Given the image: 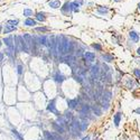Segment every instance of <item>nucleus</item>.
<instances>
[{"instance_id":"nucleus-1","label":"nucleus","mask_w":140,"mask_h":140,"mask_svg":"<svg viewBox=\"0 0 140 140\" xmlns=\"http://www.w3.org/2000/svg\"><path fill=\"white\" fill-rule=\"evenodd\" d=\"M15 47L18 52H29L26 44L24 36H16L15 37Z\"/></svg>"},{"instance_id":"nucleus-2","label":"nucleus","mask_w":140,"mask_h":140,"mask_svg":"<svg viewBox=\"0 0 140 140\" xmlns=\"http://www.w3.org/2000/svg\"><path fill=\"white\" fill-rule=\"evenodd\" d=\"M72 50V43L69 42L67 38L62 36V48H61V54L62 55H67L71 53Z\"/></svg>"},{"instance_id":"nucleus-3","label":"nucleus","mask_w":140,"mask_h":140,"mask_svg":"<svg viewBox=\"0 0 140 140\" xmlns=\"http://www.w3.org/2000/svg\"><path fill=\"white\" fill-rule=\"evenodd\" d=\"M24 39H25L26 44H27V47H28V49H29V52H30V50H33L34 46H35V44H36L35 39L31 37L29 34H25V35H24Z\"/></svg>"},{"instance_id":"nucleus-4","label":"nucleus","mask_w":140,"mask_h":140,"mask_svg":"<svg viewBox=\"0 0 140 140\" xmlns=\"http://www.w3.org/2000/svg\"><path fill=\"white\" fill-rule=\"evenodd\" d=\"M4 43H5V45H6V46L11 50V52H13L14 49H16L13 36H8V37H5V38H4Z\"/></svg>"},{"instance_id":"nucleus-5","label":"nucleus","mask_w":140,"mask_h":140,"mask_svg":"<svg viewBox=\"0 0 140 140\" xmlns=\"http://www.w3.org/2000/svg\"><path fill=\"white\" fill-rule=\"evenodd\" d=\"M55 103H56V99H53L52 101H49V103H48V105H47V111H50V112H53L54 114H56L57 117H58L59 112L56 110V105H55Z\"/></svg>"},{"instance_id":"nucleus-6","label":"nucleus","mask_w":140,"mask_h":140,"mask_svg":"<svg viewBox=\"0 0 140 140\" xmlns=\"http://www.w3.org/2000/svg\"><path fill=\"white\" fill-rule=\"evenodd\" d=\"M61 10H62V13L64 14V15H67V16H68L69 13L72 11V9H71V2L66 1V2L64 4V6L61 7Z\"/></svg>"},{"instance_id":"nucleus-7","label":"nucleus","mask_w":140,"mask_h":140,"mask_svg":"<svg viewBox=\"0 0 140 140\" xmlns=\"http://www.w3.org/2000/svg\"><path fill=\"white\" fill-rule=\"evenodd\" d=\"M63 62L65 63V64H67V65H69L71 67H73V65L76 63L75 61V57H73V56H68V57H65L64 59H63Z\"/></svg>"},{"instance_id":"nucleus-8","label":"nucleus","mask_w":140,"mask_h":140,"mask_svg":"<svg viewBox=\"0 0 140 140\" xmlns=\"http://www.w3.org/2000/svg\"><path fill=\"white\" fill-rule=\"evenodd\" d=\"M84 57H85V59L88 62L92 63V62H94V59H95V54H94V53H91V52H85L84 53Z\"/></svg>"},{"instance_id":"nucleus-9","label":"nucleus","mask_w":140,"mask_h":140,"mask_svg":"<svg viewBox=\"0 0 140 140\" xmlns=\"http://www.w3.org/2000/svg\"><path fill=\"white\" fill-rule=\"evenodd\" d=\"M129 37H130V39H131L133 43H138L139 42V35H138V33H137V31L131 30L129 33Z\"/></svg>"},{"instance_id":"nucleus-10","label":"nucleus","mask_w":140,"mask_h":140,"mask_svg":"<svg viewBox=\"0 0 140 140\" xmlns=\"http://www.w3.org/2000/svg\"><path fill=\"white\" fill-rule=\"evenodd\" d=\"M48 5H49V7L53 8V9H57L62 6V4H61L59 0H50V1L48 2Z\"/></svg>"},{"instance_id":"nucleus-11","label":"nucleus","mask_w":140,"mask_h":140,"mask_svg":"<svg viewBox=\"0 0 140 140\" xmlns=\"http://www.w3.org/2000/svg\"><path fill=\"white\" fill-rule=\"evenodd\" d=\"M67 104H68V108H71V109H78L79 100H78V99H73V100H68V101H67Z\"/></svg>"},{"instance_id":"nucleus-12","label":"nucleus","mask_w":140,"mask_h":140,"mask_svg":"<svg viewBox=\"0 0 140 140\" xmlns=\"http://www.w3.org/2000/svg\"><path fill=\"white\" fill-rule=\"evenodd\" d=\"M17 29V27L16 26H14V25H6L5 26V28H4V34H9V33H11V31H15Z\"/></svg>"},{"instance_id":"nucleus-13","label":"nucleus","mask_w":140,"mask_h":140,"mask_svg":"<svg viewBox=\"0 0 140 140\" xmlns=\"http://www.w3.org/2000/svg\"><path fill=\"white\" fill-rule=\"evenodd\" d=\"M71 9H72V11H74V13H79L80 11V4L78 1L71 2Z\"/></svg>"},{"instance_id":"nucleus-14","label":"nucleus","mask_w":140,"mask_h":140,"mask_svg":"<svg viewBox=\"0 0 140 140\" xmlns=\"http://www.w3.org/2000/svg\"><path fill=\"white\" fill-rule=\"evenodd\" d=\"M100 73V68H99L98 65H93L92 67H91V74H92V76H98V74Z\"/></svg>"},{"instance_id":"nucleus-15","label":"nucleus","mask_w":140,"mask_h":140,"mask_svg":"<svg viewBox=\"0 0 140 140\" xmlns=\"http://www.w3.org/2000/svg\"><path fill=\"white\" fill-rule=\"evenodd\" d=\"M81 110H80V112H81V114H88V112L91 110V107L89 104H83V105H81Z\"/></svg>"},{"instance_id":"nucleus-16","label":"nucleus","mask_w":140,"mask_h":140,"mask_svg":"<svg viewBox=\"0 0 140 140\" xmlns=\"http://www.w3.org/2000/svg\"><path fill=\"white\" fill-rule=\"evenodd\" d=\"M54 80L57 82V83H62V82L65 80V76L62 75L61 73H58V72H57V73L54 75Z\"/></svg>"},{"instance_id":"nucleus-17","label":"nucleus","mask_w":140,"mask_h":140,"mask_svg":"<svg viewBox=\"0 0 140 140\" xmlns=\"http://www.w3.org/2000/svg\"><path fill=\"white\" fill-rule=\"evenodd\" d=\"M53 128H54V129L56 130L57 132H59V133H64V128H63L59 123H56V122H54V123H53Z\"/></svg>"},{"instance_id":"nucleus-18","label":"nucleus","mask_w":140,"mask_h":140,"mask_svg":"<svg viewBox=\"0 0 140 140\" xmlns=\"http://www.w3.org/2000/svg\"><path fill=\"white\" fill-rule=\"evenodd\" d=\"M44 137H45V140H56L55 134L50 133L49 131H44Z\"/></svg>"},{"instance_id":"nucleus-19","label":"nucleus","mask_w":140,"mask_h":140,"mask_svg":"<svg viewBox=\"0 0 140 140\" xmlns=\"http://www.w3.org/2000/svg\"><path fill=\"white\" fill-rule=\"evenodd\" d=\"M25 24L26 26H30V27H34V26L36 25V20H34V19H31V18H29V17H28L27 19H26L25 20Z\"/></svg>"},{"instance_id":"nucleus-20","label":"nucleus","mask_w":140,"mask_h":140,"mask_svg":"<svg viewBox=\"0 0 140 140\" xmlns=\"http://www.w3.org/2000/svg\"><path fill=\"white\" fill-rule=\"evenodd\" d=\"M111 92L110 91H105L104 93L102 94V96H103V101H107V102H109V101L111 100Z\"/></svg>"},{"instance_id":"nucleus-21","label":"nucleus","mask_w":140,"mask_h":140,"mask_svg":"<svg viewBox=\"0 0 140 140\" xmlns=\"http://www.w3.org/2000/svg\"><path fill=\"white\" fill-rule=\"evenodd\" d=\"M98 13L100 14V15H105V14L109 13V9H108L107 7H102V6H100V7H99V9H98Z\"/></svg>"},{"instance_id":"nucleus-22","label":"nucleus","mask_w":140,"mask_h":140,"mask_svg":"<svg viewBox=\"0 0 140 140\" xmlns=\"http://www.w3.org/2000/svg\"><path fill=\"white\" fill-rule=\"evenodd\" d=\"M36 19L39 21H45L46 20V17H45V14L44 13H37L36 14Z\"/></svg>"},{"instance_id":"nucleus-23","label":"nucleus","mask_w":140,"mask_h":140,"mask_svg":"<svg viewBox=\"0 0 140 140\" xmlns=\"http://www.w3.org/2000/svg\"><path fill=\"white\" fill-rule=\"evenodd\" d=\"M120 120H121V113H115V115H114V125L115 127H118L120 123Z\"/></svg>"},{"instance_id":"nucleus-24","label":"nucleus","mask_w":140,"mask_h":140,"mask_svg":"<svg viewBox=\"0 0 140 140\" xmlns=\"http://www.w3.org/2000/svg\"><path fill=\"white\" fill-rule=\"evenodd\" d=\"M91 109H92V111L95 113L96 115H101V114H102V111H101V109H100V107H99V105H93Z\"/></svg>"},{"instance_id":"nucleus-25","label":"nucleus","mask_w":140,"mask_h":140,"mask_svg":"<svg viewBox=\"0 0 140 140\" xmlns=\"http://www.w3.org/2000/svg\"><path fill=\"white\" fill-rule=\"evenodd\" d=\"M80 125H81V130L84 131V130H86V128L89 127V121L88 120H83V121L80 122Z\"/></svg>"},{"instance_id":"nucleus-26","label":"nucleus","mask_w":140,"mask_h":140,"mask_svg":"<svg viewBox=\"0 0 140 140\" xmlns=\"http://www.w3.org/2000/svg\"><path fill=\"white\" fill-rule=\"evenodd\" d=\"M64 118L67 120V122H72V120H73V115H72V113L68 112V111H66V112H65Z\"/></svg>"},{"instance_id":"nucleus-27","label":"nucleus","mask_w":140,"mask_h":140,"mask_svg":"<svg viewBox=\"0 0 140 140\" xmlns=\"http://www.w3.org/2000/svg\"><path fill=\"white\" fill-rule=\"evenodd\" d=\"M102 58L104 59L105 62H108V63H110V62H112V59H113V57L111 56V55L109 54H103L102 55Z\"/></svg>"},{"instance_id":"nucleus-28","label":"nucleus","mask_w":140,"mask_h":140,"mask_svg":"<svg viewBox=\"0 0 140 140\" xmlns=\"http://www.w3.org/2000/svg\"><path fill=\"white\" fill-rule=\"evenodd\" d=\"M74 80H75L76 82H79V83H83V78H82L79 73L78 74H74Z\"/></svg>"},{"instance_id":"nucleus-29","label":"nucleus","mask_w":140,"mask_h":140,"mask_svg":"<svg viewBox=\"0 0 140 140\" xmlns=\"http://www.w3.org/2000/svg\"><path fill=\"white\" fill-rule=\"evenodd\" d=\"M24 16L25 17H29V16H33V10H31V9H25V10H24Z\"/></svg>"},{"instance_id":"nucleus-30","label":"nucleus","mask_w":140,"mask_h":140,"mask_svg":"<svg viewBox=\"0 0 140 140\" xmlns=\"http://www.w3.org/2000/svg\"><path fill=\"white\" fill-rule=\"evenodd\" d=\"M36 31H39V33H46V31H48V28L47 27H37L35 28Z\"/></svg>"},{"instance_id":"nucleus-31","label":"nucleus","mask_w":140,"mask_h":140,"mask_svg":"<svg viewBox=\"0 0 140 140\" xmlns=\"http://www.w3.org/2000/svg\"><path fill=\"white\" fill-rule=\"evenodd\" d=\"M8 24L16 26V25H18V24H19V20H18V19H15V20H8Z\"/></svg>"},{"instance_id":"nucleus-32","label":"nucleus","mask_w":140,"mask_h":140,"mask_svg":"<svg viewBox=\"0 0 140 140\" xmlns=\"http://www.w3.org/2000/svg\"><path fill=\"white\" fill-rule=\"evenodd\" d=\"M13 133L15 134V136H16V137H17V138H18L19 140H24V138H23V137H21L20 134L18 133V131H16V130H13Z\"/></svg>"},{"instance_id":"nucleus-33","label":"nucleus","mask_w":140,"mask_h":140,"mask_svg":"<svg viewBox=\"0 0 140 140\" xmlns=\"http://www.w3.org/2000/svg\"><path fill=\"white\" fill-rule=\"evenodd\" d=\"M92 47H93V48H95L96 50H101V49H102V47H101V45H100V44H93V45H92Z\"/></svg>"},{"instance_id":"nucleus-34","label":"nucleus","mask_w":140,"mask_h":140,"mask_svg":"<svg viewBox=\"0 0 140 140\" xmlns=\"http://www.w3.org/2000/svg\"><path fill=\"white\" fill-rule=\"evenodd\" d=\"M134 75H136L138 79H140V69H138V68L134 69Z\"/></svg>"},{"instance_id":"nucleus-35","label":"nucleus","mask_w":140,"mask_h":140,"mask_svg":"<svg viewBox=\"0 0 140 140\" xmlns=\"http://www.w3.org/2000/svg\"><path fill=\"white\" fill-rule=\"evenodd\" d=\"M17 68H18V74L23 73V65H18V67H17Z\"/></svg>"},{"instance_id":"nucleus-36","label":"nucleus","mask_w":140,"mask_h":140,"mask_svg":"<svg viewBox=\"0 0 140 140\" xmlns=\"http://www.w3.org/2000/svg\"><path fill=\"white\" fill-rule=\"evenodd\" d=\"M4 59V53H0V62Z\"/></svg>"},{"instance_id":"nucleus-37","label":"nucleus","mask_w":140,"mask_h":140,"mask_svg":"<svg viewBox=\"0 0 140 140\" xmlns=\"http://www.w3.org/2000/svg\"><path fill=\"white\" fill-rule=\"evenodd\" d=\"M134 112H136V113H138V114H140V108H138V109H136V110H134Z\"/></svg>"},{"instance_id":"nucleus-38","label":"nucleus","mask_w":140,"mask_h":140,"mask_svg":"<svg viewBox=\"0 0 140 140\" xmlns=\"http://www.w3.org/2000/svg\"><path fill=\"white\" fill-rule=\"evenodd\" d=\"M82 140H90V137H85V138H83Z\"/></svg>"},{"instance_id":"nucleus-39","label":"nucleus","mask_w":140,"mask_h":140,"mask_svg":"<svg viewBox=\"0 0 140 140\" xmlns=\"http://www.w3.org/2000/svg\"><path fill=\"white\" fill-rule=\"evenodd\" d=\"M137 53H138V55H140V47L137 49Z\"/></svg>"},{"instance_id":"nucleus-40","label":"nucleus","mask_w":140,"mask_h":140,"mask_svg":"<svg viewBox=\"0 0 140 140\" xmlns=\"http://www.w3.org/2000/svg\"><path fill=\"white\" fill-rule=\"evenodd\" d=\"M138 8H139V10H140V2H139V5H138Z\"/></svg>"},{"instance_id":"nucleus-41","label":"nucleus","mask_w":140,"mask_h":140,"mask_svg":"<svg viewBox=\"0 0 140 140\" xmlns=\"http://www.w3.org/2000/svg\"><path fill=\"white\" fill-rule=\"evenodd\" d=\"M1 45H2V43H1V40H0V46H1Z\"/></svg>"},{"instance_id":"nucleus-42","label":"nucleus","mask_w":140,"mask_h":140,"mask_svg":"<svg viewBox=\"0 0 140 140\" xmlns=\"http://www.w3.org/2000/svg\"><path fill=\"white\" fill-rule=\"evenodd\" d=\"M114 1H120V0H114Z\"/></svg>"},{"instance_id":"nucleus-43","label":"nucleus","mask_w":140,"mask_h":140,"mask_svg":"<svg viewBox=\"0 0 140 140\" xmlns=\"http://www.w3.org/2000/svg\"><path fill=\"white\" fill-rule=\"evenodd\" d=\"M0 30H1V26H0Z\"/></svg>"}]
</instances>
